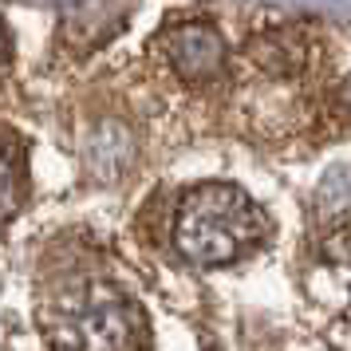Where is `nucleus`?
<instances>
[{
  "label": "nucleus",
  "mask_w": 351,
  "mask_h": 351,
  "mask_svg": "<svg viewBox=\"0 0 351 351\" xmlns=\"http://www.w3.org/2000/svg\"><path fill=\"white\" fill-rule=\"evenodd\" d=\"M162 56L186 83H209L225 71V40L209 20H178L162 32Z\"/></svg>",
  "instance_id": "7ed1b4c3"
},
{
  "label": "nucleus",
  "mask_w": 351,
  "mask_h": 351,
  "mask_svg": "<svg viewBox=\"0 0 351 351\" xmlns=\"http://www.w3.org/2000/svg\"><path fill=\"white\" fill-rule=\"evenodd\" d=\"M83 162H87L91 178H99V182L123 178L134 166V138H130V130L123 123H99L87 134V143H83Z\"/></svg>",
  "instance_id": "20e7f679"
},
{
  "label": "nucleus",
  "mask_w": 351,
  "mask_h": 351,
  "mask_svg": "<svg viewBox=\"0 0 351 351\" xmlns=\"http://www.w3.org/2000/svg\"><path fill=\"white\" fill-rule=\"evenodd\" d=\"M8 56H12V40H8V24L0 20V67L8 64Z\"/></svg>",
  "instance_id": "1a4fd4ad"
},
{
  "label": "nucleus",
  "mask_w": 351,
  "mask_h": 351,
  "mask_svg": "<svg viewBox=\"0 0 351 351\" xmlns=\"http://www.w3.org/2000/svg\"><path fill=\"white\" fill-rule=\"evenodd\" d=\"M319 206L324 213H348L351 209V166H335L319 182Z\"/></svg>",
  "instance_id": "6e6552de"
},
{
  "label": "nucleus",
  "mask_w": 351,
  "mask_h": 351,
  "mask_svg": "<svg viewBox=\"0 0 351 351\" xmlns=\"http://www.w3.org/2000/svg\"><path fill=\"white\" fill-rule=\"evenodd\" d=\"M324 265H328V272L335 276V285L348 292L351 300V225H343V229H335L332 237L324 241Z\"/></svg>",
  "instance_id": "423d86ee"
},
{
  "label": "nucleus",
  "mask_w": 351,
  "mask_h": 351,
  "mask_svg": "<svg viewBox=\"0 0 351 351\" xmlns=\"http://www.w3.org/2000/svg\"><path fill=\"white\" fill-rule=\"evenodd\" d=\"M48 335L56 351H138L143 316L127 292L95 280L67 296V304L48 319Z\"/></svg>",
  "instance_id": "f03ea898"
},
{
  "label": "nucleus",
  "mask_w": 351,
  "mask_h": 351,
  "mask_svg": "<svg viewBox=\"0 0 351 351\" xmlns=\"http://www.w3.org/2000/svg\"><path fill=\"white\" fill-rule=\"evenodd\" d=\"M265 241V213L245 190L206 182L182 193L174 213V249L197 269H221Z\"/></svg>",
  "instance_id": "f257e3e1"
},
{
  "label": "nucleus",
  "mask_w": 351,
  "mask_h": 351,
  "mask_svg": "<svg viewBox=\"0 0 351 351\" xmlns=\"http://www.w3.org/2000/svg\"><path fill=\"white\" fill-rule=\"evenodd\" d=\"M127 20H130L127 8H71V12L60 16V32H64V44L91 51L95 44L111 40Z\"/></svg>",
  "instance_id": "39448f33"
},
{
  "label": "nucleus",
  "mask_w": 351,
  "mask_h": 351,
  "mask_svg": "<svg viewBox=\"0 0 351 351\" xmlns=\"http://www.w3.org/2000/svg\"><path fill=\"white\" fill-rule=\"evenodd\" d=\"M16 209H20V166L0 138V229L16 217Z\"/></svg>",
  "instance_id": "0eeeda50"
}]
</instances>
